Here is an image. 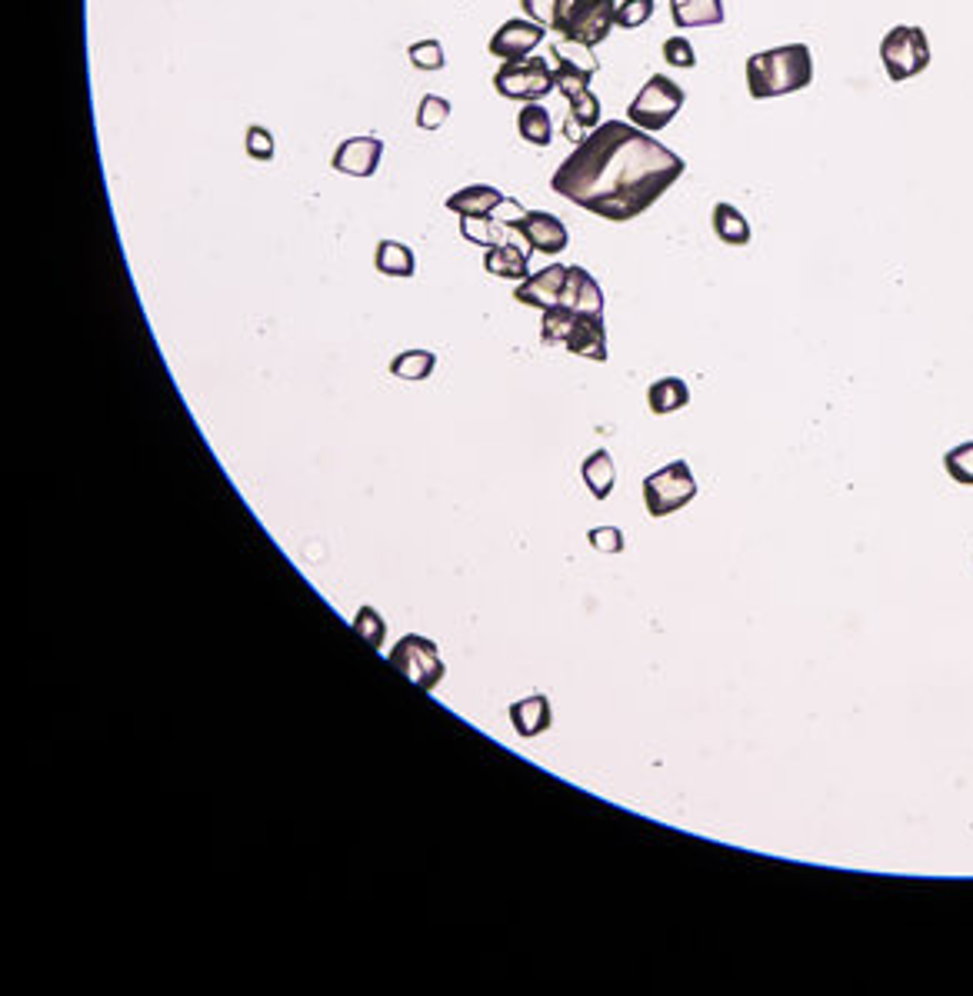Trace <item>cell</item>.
Wrapping results in <instances>:
<instances>
[{
  "label": "cell",
  "instance_id": "1",
  "mask_svg": "<svg viewBox=\"0 0 973 996\" xmlns=\"http://www.w3.org/2000/svg\"><path fill=\"white\" fill-rule=\"evenodd\" d=\"M680 153L631 120H604L583 137L550 177V190L611 224L647 214L684 177Z\"/></svg>",
  "mask_w": 973,
  "mask_h": 996
},
{
  "label": "cell",
  "instance_id": "2",
  "mask_svg": "<svg viewBox=\"0 0 973 996\" xmlns=\"http://www.w3.org/2000/svg\"><path fill=\"white\" fill-rule=\"evenodd\" d=\"M814 84V54L807 44L760 51L747 61V87L753 100H770L807 91Z\"/></svg>",
  "mask_w": 973,
  "mask_h": 996
},
{
  "label": "cell",
  "instance_id": "3",
  "mask_svg": "<svg viewBox=\"0 0 973 996\" xmlns=\"http://www.w3.org/2000/svg\"><path fill=\"white\" fill-rule=\"evenodd\" d=\"M684 100H687V94H684L680 84H674L667 74H654L644 84V91L631 100L627 117H631L634 127H641L647 134H657L680 114Z\"/></svg>",
  "mask_w": 973,
  "mask_h": 996
},
{
  "label": "cell",
  "instance_id": "4",
  "mask_svg": "<svg viewBox=\"0 0 973 996\" xmlns=\"http://www.w3.org/2000/svg\"><path fill=\"white\" fill-rule=\"evenodd\" d=\"M697 497V480L687 460H674L644 477V504L651 517H670Z\"/></svg>",
  "mask_w": 973,
  "mask_h": 996
},
{
  "label": "cell",
  "instance_id": "5",
  "mask_svg": "<svg viewBox=\"0 0 973 996\" xmlns=\"http://www.w3.org/2000/svg\"><path fill=\"white\" fill-rule=\"evenodd\" d=\"M880 61H884V71L893 84L913 81L917 74H923L930 67L927 34L920 28H910V24H900V28L887 31V38L880 41Z\"/></svg>",
  "mask_w": 973,
  "mask_h": 996
},
{
  "label": "cell",
  "instance_id": "6",
  "mask_svg": "<svg viewBox=\"0 0 973 996\" xmlns=\"http://www.w3.org/2000/svg\"><path fill=\"white\" fill-rule=\"evenodd\" d=\"M391 667L401 670L411 684H417L421 690H434L441 680H444V660H441V650L431 637H421V634H408L394 644L391 650Z\"/></svg>",
  "mask_w": 973,
  "mask_h": 996
},
{
  "label": "cell",
  "instance_id": "7",
  "mask_svg": "<svg viewBox=\"0 0 973 996\" xmlns=\"http://www.w3.org/2000/svg\"><path fill=\"white\" fill-rule=\"evenodd\" d=\"M494 87L507 100L533 104V100H540L553 91V67L543 57H527V61H517V64H504L494 74Z\"/></svg>",
  "mask_w": 973,
  "mask_h": 996
},
{
  "label": "cell",
  "instance_id": "8",
  "mask_svg": "<svg viewBox=\"0 0 973 996\" xmlns=\"http://www.w3.org/2000/svg\"><path fill=\"white\" fill-rule=\"evenodd\" d=\"M614 24H617V0H583L560 38L583 47H597L611 38Z\"/></svg>",
  "mask_w": 973,
  "mask_h": 996
},
{
  "label": "cell",
  "instance_id": "9",
  "mask_svg": "<svg viewBox=\"0 0 973 996\" xmlns=\"http://www.w3.org/2000/svg\"><path fill=\"white\" fill-rule=\"evenodd\" d=\"M543 38H547L543 24L517 18V21H507V24L490 38L487 47H490V54L500 57L504 64H517V61H527V57L543 44Z\"/></svg>",
  "mask_w": 973,
  "mask_h": 996
},
{
  "label": "cell",
  "instance_id": "10",
  "mask_svg": "<svg viewBox=\"0 0 973 996\" xmlns=\"http://www.w3.org/2000/svg\"><path fill=\"white\" fill-rule=\"evenodd\" d=\"M510 231H517V234L530 244V251L547 254V257L563 254L567 244H570V234H567L563 221L553 218V214H547V211H530V214L517 218V221L510 224Z\"/></svg>",
  "mask_w": 973,
  "mask_h": 996
},
{
  "label": "cell",
  "instance_id": "11",
  "mask_svg": "<svg viewBox=\"0 0 973 996\" xmlns=\"http://www.w3.org/2000/svg\"><path fill=\"white\" fill-rule=\"evenodd\" d=\"M563 284H567V267L563 264H550L537 274H530L527 280H520V287L514 290V300L523 307H537V310H550L563 300Z\"/></svg>",
  "mask_w": 973,
  "mask_h": 996
},
{
  "label": "cell",
  "instance_id": "12",
  "mask_svg": "<svg viewBox=\"0 0 973 996\" xmlns=\"http://www.w3.org/2000/svg\"><path fill=\"white\" fill-rule=\"evenodd\" d=\"M380 157H383V140L380 137H347L334 150L330 167L340 170V173H350V177H373L377 167H380Z\"/></svg>",
  "mask_w": 973,
  "mask_h": 996
},
{
  "label": "cell",
  "instance_id": "13",
  "mask_svg": "<svg viewBox=\"0 0 973 996\" xmlns=\"http://www.w3.org/2000/svg\"><path fill=\"white\" fill-rule=\"evenodd\" d=\"M563 347L577 357H588L594 363L607 360V327L601 314H577Z\"/></svg>",
  "mask_w": 973,
  "mask_h": 996
},
{
  "label": "cell",
  "instance_id": "14",
  "mask_svg": "<svg viewBox=\"0 0 973 996\" xmlns=\"http://www.w3.org/2000/svg\"><path fill=\"white\" fill-rule=\"evenodd\" d=\"M560 304L577 310V314H601L604 317V290L583 267H567V284H563V300Z\"/></svg>",
  "mask_w": 973,
  "mask_h": 996
},
{
  "label": "cell",
  "instance_id": "15",
  "mask_svg": "<svg viewBox=\"0 0 973 996\" xmlns=\"http://www.w3.org/2000/svg\"><path fill=\"white\" fill-rule=\"evenodd\" d=\"M504 204H507V197L490 183H470L447 197V211H454L461 218H487Z\"/></svg>",
  "mask_w": 973,
  "mask_h": 996
},
{
  "label": "cell",
  "instance_id": "16",
  "mask_svg": "<svg viewBox=\"0 0 973 996\" xmlns=\"http://www.w3.org/2000/svg\"><path fill=\"white\" fill-rule=\"evenodd\" d=\"M510 723H514L517 737H523V740H533V737L547 733L550 723H553L550 697L533 693V697H523V700L510 703Z\"/></svg>",
  "mask_w": 973,
  "mask_h": 996
},
{
  "label": "cell",
  "instance_id": "17",
  "mask_svg": "<svg viewBox=\"0 0 973 996\" xmlns=\"http://www.w3.org/2000/svg\"><path fill=\"white\" fill-rule=\"evenodd\" d=\"M670 21H674L677 31L720 28L727 21L723 0H670Z\"/></svg>",
  "mask_w": 973,
  "mask_h": 996
},
{
  "label": "cell",
  "instance_id": "18",
  "mask_svg": "<svg viewBox=\"0 0 973 996\" xmlns=\"http://www.w3.org/2000/svg\"><path fill=\"white\" fill-rule=\"evenodd\" d=\"M484 271L494 274V277H504V280H527L530 277V261H527L523 247H517V244H497V247H487Z\"/></svg>",
  "mask_w": 973,
  "mask_h": 996
},
{
  "label": "cell",
  "instance_id": "19",
  "mask_svg": "<svg viewBox=\"0 0 973 996\" xmlns=\"http://www.w3.org/2000/svg\"><path fill=\"white\" fill-rule=\"evenodd\" d=\"M373 267L383 277H414L417 274V254L401 241H380L373 254Z\"/></svg>",
  "mask_w": 973,
  "mask_h": 996
},
{
  "label": "cell",
  "instance_id": "20",
  "mask_svg": "<svg viewBox=\"0 0 973 996\" xmlns=\"http://www.w3.org/2000/svg\"><path fill=\"white\" fill-rule=\"evenodd\" d=\"M690 404V390L680 377H660L657 383H651L647 390V407L651 414L657 417H667V414H677L680 407Z\"/></svg>",
  "mask_w": 973,
  "mask_h": 996
},
{
  "label": "cell",
  "instance_id": "21",
  "mask_svg": "<svg viewBox=\"0 0 973 996\" xmlns=\"http://www.w3.org/2000/svg\"><path fill=\"white\" fill-rule=\"evenodd\" d=\"M580 477H583V484H588V490H591L597 500H607V497L614 494V484H617L614 457H611L607 451H594L588 460H583Z\"/></svg>",
  "mask_w": 973,
  "mask_h": 996
},
{
  "label": "cell",
  "instance_id": "22",
  "mask_svg": "<svg viewBox=\"0 0 973 996\" xmlns=\"http://www.w3.org/2000/svg\"><path fill=\"white\" fill-rule=\"evenodd\" d=\"M710 227H713L717 241L727 244V247H747L750 244V224L733 204H717L713 214H710Z\"/></svg>",
  "mask_w": 973,
  "mask_h": 996
},
{
  "label": "cell",
  "instance_id": "23",
  "mask_svg": "<svg viewBox=\"0 0 973 996\" xmlns=\"http://www.w3.org/2000/svg\"><path fill=\"white\" fill-rule=\"evenodd\" d=\"M520 4L530 14V21H537L543 28L550 24V31L563 34L567 21L573 18V11L583 4V0H520Z\"/></svg>",
  "mask_w": 973,
  "mask_h": 996
},
{
  "label": "cell",
  "instance_id": "24",
  "mask_svg": "<svg viewBox=\"0 0 973 996\" xmlns=\"http://www.w3.org/2000/svg\"><path fill=\"white\" fill-rule=\"evenodd\" d=\"M517 130L527 144L533 147H550L553 140V120H550V110L543 104H523V110L517 114Z\"/></svg>",
  "mask_w": 973,
  "mask_h": 996
},
{
  "label": "cell",
  "instance_id": "25",
  "mask_svg": "<svg viewBox=\"0 0 973 996\" xmlns=\"http://www.w3.org/2000/svg\"><path fill=\"white\" fill-rule=\"evenodd\" d=\"M507 231L510 224H494V218H461V234L470 241V244H480V247H497V244H507Z\"/></svg>",
  "mask_w": 973,
  "mask_h": 996
},
{
  "label": "cell",
  "instance_id": "26",
  "mask_svg": "<svg viewBox=\"0 0 973 996\" xmlns=\"http://www.w3.org/2000/svg\"><path fill=\"white\" fill-rule=\"evenodd\" d=\"M437 367V357L431 350H404L391 360V373L401 380H427Z\"/></svg>",
  "mask_w": 973,
  "mask_h": 996
},
{
  "label": "cell",
  "instance_id": "27",
  "mask_svg": "<svg viewBox=\"0 0 973 996\" xmlns=\"http://www.w3.org/2000/svg\"><path fill=\"white\" fill-rule=\"evenodd\" d=\"M573 317H577V310H570V307H563V304L543 310L540 343H543V347H553V343L563 347V340H567V333H570V327H573Z\"/></svg>",
  "mask_w": 973,
  "mask_h": 996
},
{
  "label": "cell",
  "instance_id": "28",
  "mask_svg": "<svg viewBox=\"0 0 973 996\" xmlns=\"http://www.w3.org/2000/svg\"><path fill=\"white\" fill-rule=\"evenodd\" d=\"M350 627H353V634H357L363 644H370L373 650H380L383 640H387V624H383V617H380L373 607H360Z\"/></svg>",
  "mask_w": 973,
  "mask_h": 996
},
{
  "label": "cell",
  "instance_id": "29",
  "mask_svg": "<svg viewBox=\"0 0 973 996\" xmlns=\"http://www.w3.org/2000/svg\"><path fill=\"white\" fill-rule=\"evenodd\" d=\"M943 470H946L956 484L973 487V441H966V444L946 451V454H943Z\"/></svg>",
  "mask_w": 973,
  "mask_h": 996
},
{
  "label": "cell",
  "instance_id": "30",
  "mask_svg": "<svg viewBox=\"0 0 973 996\" xmlns=\"http://www.w3.org/2000/svg\"><path fill=\"white\" fill-rule=\"evenodd\" d=\"M447 117H451V100L447 97L427 94L417 107V127L421 130H437V127H444Z\"/></svg>",
  "mask_w": 973,
  "mask_h": 996
},
{
  "label": "cell",
  "instance_id": "31",
  "mask_svg": "<svg viewBox=\"0 0 973 996\" xmlns=\"http://www.w3.org/2000/svg\"><path fill=\"white\" fill-rule=\"evenodd\" d=\"M654 18V0H624L617 4V28L624 31H637Z\"/></svg>",
  "mask_w": 973,
  "mask_h": 996
},
{
  "label": "cell",
  "instance_id": "32",
  "mask_svg": "<svg viewBox=\"0 0 973 996\" xmlns=\"http://www.w3.org/2000/svg\"><path fill=\"white\" fill-rule=\"evenodd\" d=\"M408 57H411V64H414L417 71H441V67L447 64L441 41H417V44H411Z\"/></svg>",
  "mask_w": 973,
  "mask_h": 996
},
{
  "label": "cell",
  "instance_id": "33",
  "mask_svg": "<svg viewBox=\"0 0 973 996\" xmlns=\"http://www.w3.org/2000/svg\"><path fill=\"white\" fill-rule=\"evenodd\" d=\"M664 61H667L670 67H680V71H690V67H697L694 44H690L684 34H677V38H667V41H664Z\"/></svg>",
  "mask_w": 973,
  "mask_h": 996
},
{
  "label": "cell",
  "instance_id": "34",
  "mask_svg": "<svg viewBox=\"0 0 973 996\" xmlns=\"http://www.w3.org/2000/svg\"><path fill=\"white\" fill-rule=\"evenodd\" d=\"M244 150H247V157H254V160H271L274 150H277V144H274V137H271L267 127H257V124H254V127H247Z\"/></svg>",
  "mask_w": 973,
  "mask_h": 996
},
{
  "label": "cell",
  "instance_id": "35",
  "mask_svg": "<svg viewBox=\"0 0 973 996\" xmlns=\"http://www.w3.org/2000/svg\"><path fill=\"white\" fill-rule=\"evenodd\" d=\"M588 540L597 553H621L624 550V530L621 527H594L588 533Z\"/></svg>",
  "mask_w": 973,
  "mask_h": 996
}]
</instances>
